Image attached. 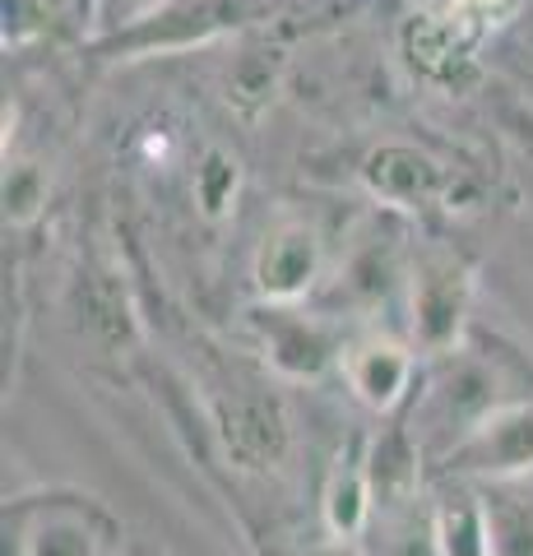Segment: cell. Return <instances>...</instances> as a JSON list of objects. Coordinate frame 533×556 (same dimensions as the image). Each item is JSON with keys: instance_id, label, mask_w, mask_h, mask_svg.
Here are the masks:
<instances>
[{"instance_id": "cell-12", "label": "cell", "mask_w": 533, "mask_h": 556, "mask_svg": "<svg viewBox=\"0 0 533 556\" xmlns=\"http://www.w3.org/2000/svg\"><path fill=\"white\" fill-rule=\"evenodd\" d=\"M432 538L441 556H492L483 486L464 478H432Z\"/></svg>"}, {"instance_id": "cell-20", "label": "cell", "mask_w": 533, "mask_h": 556, "mask_svg": "<svg viewBox=\"0 0 533 556\" xmlns=\"http://www.w3.org/2000/svg\"><path fill=\"white\" fill-rule=\"evenodd\" d=\"M153 5H163V0H102V28H98V38H102V33L126 28L130 20H140V14H149Z\"/></svg>"}, {"instance_id": "cell-2", "label": "cell", "mask_w": 533, "mask_h": 556, "mask_svg": "<svg viewBox=\"0 0 533 556\" xmlns=\"http://www.w3.org/2000/svg\"><path fill=\"white\" fill-rule=\"evenodd\" d=\"M404 311H408V334L422 357L455 353L469 334V311H473V265L459 247H418L404 269Z\"/></svg>"}, {"instance_id": "cell-8", "label": "cell", "mask_w": 533, "mask_h": 556, "mask_svg": "<svg viewBox=\"0 0 533 556\" xmlns=\"http://www.w3.org/2000/svg\"><path fill=\"white\" fill-rule=\"evenodd\" d=\"M371 200L385 208H436L455 186V172L418 144H381L363 163Z\"/></svg>"}, {"instance_id": "cell-1", "label": "cell", "mask_w": 533, "mask_h": 556, "mask_svg": "<svg viewBox=\"0 0 533 556\" xmlns=\"http://www.w3.org/2000/svg\"><path fill=\"white\" fill-rule=\"evenodd\" d=\"M122 519L79 486H42L5 501L0 556H122Z\"/></svg>"}, {"instance_id": "cell-19", "label": "cell", "mask_w": 533, "mask_h": 556, "mask_svg": "<svg viewBox=\"0 0 533 556\" xmlns=\"http://www.w3.org/2000/svg\"><path fill=\"white\" fill-rule=\"evenodd\" d=\"M265 556H371L363 538H334V533H325V538H306V543L297 547H269Z\"/></svg>"}, {"instance_id": "cell-18", "label": "cell", "mask_w": 533, "mask_h": 556, "mask_svg": "<svg viewBox=\"0 0 533 556\" xmlns=\"http://www.w3.org/2000/svg\"><path fill=\"white\" fill-rule=\"evenodd\" d=\"M33 10L51 24L56 38H98L102 28V0H28Z\"/></svg>"}, {"instance_id": "cell-15", "label": "cell", "mask_w": 533, "mask_h": 556, "mask_svg": "<svg viewBox=\"0 0 533 556\" xmlns=\"http://www.w3.org/2000/svg\"><path fill=\"white\" fill-rule=\"evenodd\" d=\"M195 204H200V214L204 218H228L237 200H242V163H237V153L232 149H204V159L195 163Z\"/></svg>"}, {"instance_id": "cell-17", "label": "cell", "mask_w": 533, "mask_h": 556, "mask_svg": "<svg viewBox=\"0 0 533 556\" xmlns=\"http://www.w3.org/2000/svg\"><path fill=\"white\" fill-rule=\"evenodd\" d=\"M524 5L529 0H436V10L450 14L478 47H483L487 38H496L502 28H510L524 14Z\"/></svg>"}, {"instance_id": "cell-11", "label": "cell", "mask_w": 533, "mask_h": 556, "mask_svg": "<svg viewBox=\"0 0 533 556\" xmlns=\"http://www.w3.org/2000/svg\"><path fill=\"white\" fill-rule=\"evenodd\" d=\"M404 56L418 70L427 84H441V89H459L464 79L473 75V56L478 42L464 33L450 14L427 5L404 24Z\"/></svg>"}, {"instance_id": "cell-6", "label": "cell", "mask_w": 533, "mask_h": 556, "mask_svg": "<svg viewBox=\"0 0 533 556\" xmlns=\"http://www.w3.org/2000/svg\"><path fill=\"white\" fill-rule=\"evenodd\" d=\"M343 386L363 408L394 417L413 404L422 380V353L413 348V339L385 334V329H357V334L343 339L339 367Z\"/></svg>"}, {"instance_id": "cell-5", "label": "cell", "mask_w": 533, "mask_h": 556, "mask_svg": "<svg viewBox=\"0 0 533 556\" xmlns=\"http://www.w3.org/2000/svg\"><path fill=\"white\" fill-rule=\"evenodd\" d=\"M330 241L312 218L288 214L261 237L251 260V288L255 302L274 306H297L330 283Z\"/></svg>"}, {"instance_id": "cell-16", "label": "cell", "mask_w": 533, "mask_h": 556, "mask_svg": "<svg viewBox=\"0 0 533 556\" xmlns=\"http://www.w3.org/2000/svg\"><path fill=\"white\" fill-rule=\"evenodd\" d=\"M47 172L28 159H5V223L33 228L47 208Z\"/></svg>"}, {"instance_id": "cell-4", "label": "cell", "mask_w": 533, "mask_h": 556, "mask_svg": "<svg viewBox=\"0 0 533 556\" xmlns=\"http://www.w3.org/2000/svg\"><path fill=\"white\" fill-rule=\"evenodd\" d=\"M432 478H464L478 486L533 478V394H515L478 417L436 459Z\"/></svg>"}, {"instance_id": "cell-9", "label": "cell", "mask_w": 533, "mask_h": 556, "mask_svg": "<svg viewBox=\"0 0 533 556\" xmlns=\"http://www.w3.org/2000/svg\"><path fill=\"white\" fill-rule=\"evenodd\" d=\"M218 437L228 445V459H237V468L261 473V468H274L288 455L292 431H288V413L279 399L246 390V394H232L218 408Z\"/></svg>"}, {"instance_id": "cell-3", "label": "cell", "mask_w": 533, "mask_h": 556, "mask_svg": "<svg viewBox=\"0 0 533 556\" xmlns=\"http://www.w3.org/2000/svg\"><path fill=\"white\" fill-rule=\"evenodd\" d=\"M255 14V0H163L126 28L102 33L89 47L107 61H140V56H167V51L210 47L237 33Z\"/></svg>"}, {"instance_id": "cell-10", "label": "cell", "mask_w": 533, "mask_h": 556, "mask_svg": "<svg viewBox=\"0 0 533 556\" xmlns=\"http://www.w3.org/2000/svg\"><path fill=\"white\" fill-rule=\"evenodd\" d=\"M376 515V486H371V437L353 431L339 445L334 464L320 482V525L334 538H363Z\"/></svg>"}, {"instance_id": "cell-7", "label": "cell", "mask_w": 533, "mask_h": 556, "mask_svg": "<svg viewBox=\"0 0 533 556\" xmlns=\"http://www.w3.org/2000/svg\"><path fill=\"white\" fill-rule=\"evenodd\" d=\"M251 329L265 348L269 367L283 380H316L330 367H339L343 339H348L325 311H302V302L297 306L255 302L251 306Z\"/></svg>"}, {"instance_id": "cell-13", "label": "cell", "mask_w": 533, "mask_h": 556, "mask_svg": "<svg viewBox=\"0 0 533 556\" xmlns=\"http://www.w3.org/2000/svg\"><path fill=\"white\" fill-rule=\"evenodd\" d=\"M492 556H533V478L483 486Z\"/></svg>"}, {"instance_id": "cell-14", "label": "cell", "mask_w": 533, "mask_h": 556, "mask_svg": "<svg viewBox=\"0 0 533 556\" xmlns=\"http://www.w3.org/2000/svg\"><path fill=\"white\" fill-rule=\"evenodd\" d=\"M279 79H283V56H279V51L251 47L228 70V102L246 121H255L274 102V93H279Z\"/></svg>"}]
</instances>
